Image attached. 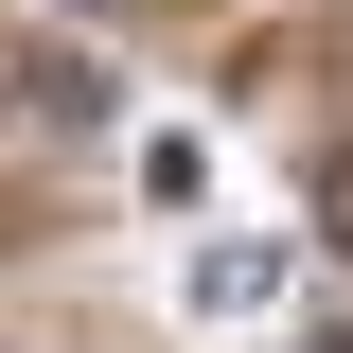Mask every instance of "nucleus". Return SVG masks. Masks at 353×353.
<instances>
[{
    "mask_svg": "<svg viewBox=\"0 0 353 353\" xmlns=\"http://www.w3.org/2000/svg\"><path fill=\"white\" fill-rule=\"evenodd\" d=\"M283 301V230H212L194 248V318H265Z\"/></svg>",
    "mask_w": 353,
    "mask_h": 353,
    "instance_id": "1",
    "label": "nucleus"
},
{
    "mask_svg": "<svg viewBox=\"0 0 353 353\" xmlns=\"http://www.w3.org/2000/svg\"><path fill=\"white\" fill-rule=\"evenodd\" d=\"M0 88L36 124H106V53H0Z\"/></svg>",
    "mask_w": 353,
    "mask_h": 353,
    "instance_id": "2",
    "label": "nucleus"
},
{
    "mask_svg": "<svg viewBox=\"0 0 353 353\" xmlns=\"http://www.w3.org/2000/svg\"><path fill=\"white\" fill-rule=\"evenodd\" d=\"M88 18H159V0H88Z\"/></svg>",
    "mask_w": 353,
    "mask_h": 353,
    "instance_id": "3",
    "label": "nucleus"
}]
</instances>
